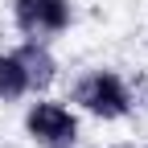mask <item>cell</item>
<instances>
[{"label":"cell","mask_w":148,"mask_h":148,"mask_svg":"<svg viewBox=\"0 0 148 148\" xmlns=\"http://www.w3.org/2000/svg\"><path fill=\"white\" fill-rule=\"evenodd\" d=\"M70 107L78 115H90L99 123H115V119H127L136 111L132 103V82L123 78L119 70L111 66H90L82 70L70 86Z\"/></svg>","instance_id":"cell-1"},{"label":"cell","mask_w":148,"mask_h":148,"mask_svg":"<svg viewBox=\"0 0 148 148\" xmlns=\"http://www.w3.org/2000/svg\"><path fill=\"white\" fill-rule=\"evenodd\" d=\"M25 136L37 148H74L82 136V119L62 99L33 95V103L25 107Z\"/></svg>","instance_id":"cell-2"},{"label":"cell","mask_w":148,"mask_h":148,"mask_svg":"<svg viewBox=\"0 0 148 148\" xmlns=\"http://www.w3.org/2000/svg\"><path fill=\"white\" fill-rule=\"evenodd\" d=\"M12 25L21 29V37L53 41L74 25V4L70 0H12Z\"/></svg>","instance_id":"cell-3"},{"label":"cell","mask_w":148,"mask_h":148,"mask_svg":"<svg viewBox=\"0 0 148 148\" xmlns=\"http://www.w3.org/2000/svg\"><path fill=\"white\" fill-rule=\"evenodd\" d=\"M16 62H21L25 78H29V95H45V90L58 82V58H53L49 41H33V37H25L21 45H12Z\"/></svg>","instance_id":"cell-4"},{"label":"cell","mask_w":148,"mask_h":148,"mask_svg":"<svg viewBox=\"0 0 148 148\" xmlns=\"http://www.w3.org/2000/svg\"><path fill=\"white\" fill-rule=\"evenodd\" d=\"M29 99V78L12 49H0V103H21Z\"/></svg>","instance_id":"cell-5"}]
</instances>
